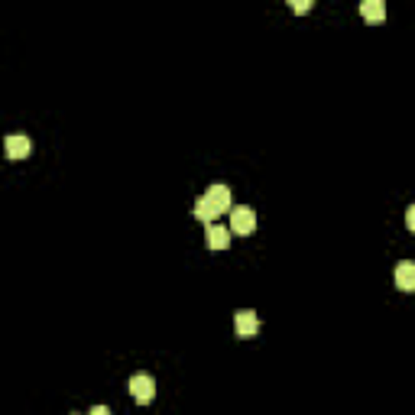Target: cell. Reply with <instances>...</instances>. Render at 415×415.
I'll list each match as a JSON object with an SVG mask.
<instances>
[{
	"label": "cell",
	"mask_w": 415,
	"mask_h": 415,
	"mask_svg": "<svg viewBox=\"0 0 415 415\" xmlns=\"http://www.w3.org/2000/svg\"><path fill=\"white\" fill-rule=\"evenodd\" d=\"M127 390H130V396L140 402V406H147V402H153V396H156V380L149 377V373H133V377L127 380Z\"/></svg>",
	"instance_id": "cell-1"
},
{
	"label": "cell",
	"mask_w": 415,
	"mask_h": 415,
	"mask_svg": "<svg viewBox=\"0 0 415 415\" xmlns=\"http://www.w3.org/2000/svg\"><path fill=\"white\" fill-rule=\"evenodd\" d=\"M256 227V215H254V208H246V205H237L231 211V231L234 234H254Z\"/></svg>",
	"instance_id": "cell-2"
},
{
	"label": "cell",
	"mask_w": 415,
	"mask_h": 415,
	"mask_svg": "<svg viewBox=\"0 0 415 415\" xmlns=\"http://www.w3.org/2000/svg\"><path fill=\"white\" fill-rule=\"evenodd\" d=\"M4 149H7L10 159H26L33 153V140L23 137V133H13V137L4 140Z\"/></svg>",
	"instance_id": "cell-3"
},
{
	"label": "cell",
	"mask_w": 415,
	"mask_h": 415,
	"mask_svg": "<svg viewBox=\"0 0 415 415\" xmlns=\"http://www.w3.org/2000/svg\"><path fill=\"white\" fill-rule=\"evenodd\" d=\"M205 198L208 201H211V205H215V211H217V215H221V211H234V198H231V188H227V185H221V182H217V185H211V188H208V192H205Z\"/></svg>",
	"instance_id": "cell-4"
},
{
	"label": "cell",
	"mask_w": 415,
	"mask_h": 415,
	"mask_svg": "<svg viewBox=\"0 0 415 415\" xmlns=\"http://www.w3.org/2000/svg\"><path fill=\"white\" fill-rule=\"evenodd\" d=\"M234 328H237L240 338H254L256 331H260V315L250 312V308H244V312H237V318H234Z\"/></svg>",
	"instance_id": "cell-5"
},
{
	"label": "cell",
	"mask_w": 415,
	"mask_h": 415,
	"mask_svg": "<svg viewBox=\"0 0 415 415\" xmlns=\"http://www.w3.org/2000/svg\"><path fill=\"white\" fill-rule=\"evenodd\" d=\"M205 240H208V246L211 250H224V246L231 244V231L224 227V224H208V231H205Z\"/></svg>",
	"instance_id": "cell-6"
},
{
	"label": "cell",
	"mask_w": 415,
	"mask_h": 415,
	"mask_svg": "<svg viewBox=\"0 0 415 415\" xmlns=\"http://www.w3.org/2000/svg\"><path fill=\"white\" fill-rule=\"evenodd\" d=\"M396 285H399L402 292H415V263L412 260L396 266Z\"/></svg>",
	"instance_id": "cell-7"
},
{
	"label": "cell",
	"mask_w": 415,
	"mask_h": 415,
	"mask_svg": "<svg viewBox=\"0 0 415 415\" xmlns=\"http://www.w3.org/2000/svg\"><path fill=\"white\" fill-rule=\"evenodd\" d=\"M360 13L367 16V20H373V23H377V20H383V16H386V4H383V0H363Z\"/></svg>",
	"instance_id": "cell-8"
},
{
	"label": "cell",
	"mask_w": 415,
	"mask_h": 415,
	"mask_svg": "<svg viewBox=\"0 0 415 415\" xmlns=\"http://www.w3.org/2000/svg\"><path fill=\"white\" fill-rule=\"evenodd\" d=\"M195 217H198V221H205V224H215V217H217L215 205H211V201H208L205 195H201V198L195 201Z\"/></svg>",
	"instance_id": "cell-9"
},
{
	"label": "cell",
	"mask_w": 415,
	"mask_h": 415,
	"mask_svg": "<svg viewBox=\"0 0 415 415\" xmlns=\"http://www.w3.org/2000/svg\"><path fill=\"white\" fill-rule=\"evenodd\" d=\"M406 227L415 234V205H409V208H406Z\"/></svg>",
	"instance_id": "cell-10"
},
{
	"label": "cell",
	"mask_w": 415,
	"mask_h": 415,
	"mask_svg": "<svg viewBox=\"0 0 415 415\" xmlns=\"http://www.w3.org/2000/svg\"><path fill=\"white\" fill-rule=\"evenodd\" d=\"M292 7H295V13H305V10H312V4L308 0H295Z\"/></svg>",
	"instance_id": "cell-11"
},
{
	"label": "cell",
	"mask_w": 415,
	"mask_h": 415,
	"mask_svg": "<svg viewBox=\"0 0 415 415\" xmlns=\"http://www.w3.org/2000/svg\"><path fill=\"white\" fill-rule=\"evenodd\" d=\"M88 415H114V412H110L108 406H94V409H91V412H88Z\"/></svg>",
	"instance_id": "cell-12"
},
{
	"label": "cell",
	"mask_w": 415,
	"mask_h": 415,
	"mask_svg": "<svg viewBox=\"0 0 415 415\" xmlns=\"http://www.w3.org/2000/svg\"><path fill=\"white\" fill-rule=\"evenodd\" d=\"M75 415H78V412H75Z\"/></svg>",
	"instance_id": "cell-13"
}]
</instances>
